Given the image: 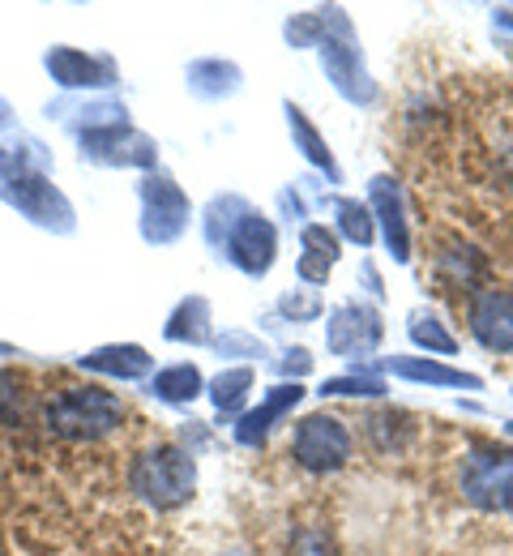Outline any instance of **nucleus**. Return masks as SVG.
Segmentation results:
<instances>
[{
    "label": "nucleus",
    "mask_w": 513,
    "mask_h": 556,
    "mask_svg": "<svg viewBox=\"0 0 513 556\" xmlns=\"http://www.w3.org/2000/svg\"><path fill=\"white\" fill-rule=\"evenodd\" d=\"M43 419L65 441H103L120 428L125 403L112 399L107 390H94V386H65L48 399Z\"/></svg>",
    "instance_id": "f257e3e1"
},
{
    "label": "nucleus",
    "mask_w": 513,
    "mask_h": 556,
    "mask_svg": "<svg viewBox=\"0 0 513 556\" xmlns=\"http://www.w3.org/2000/svg\"><path fill=\"white\" fill-rule=\"evenodd\" d=\"M193 480H197L193 458L176 445H146L129 467V488L154 509L184 505L193 496Z\"/></svg>",
    "instance_id": "f03ea898"
},
{
    "label": "nucleus",
    "mask_w": 513,
    "mask_h": 556,
    "mask_svg": "<svg viewBox=\"0 0 513 556\" xmlns=\"http://www.w3.org/2000/svg\"><path fill=\"white\" fill-rule=\"evenodd\" d=\"M458 484L479 509H513V450H475L462 463Z\"/></svg>",
    "instance_id": "7ed1b4c3"
},
{
    "label": "nucleus",
    "mask_w": 513,
    "mask_h": 556,
    "mask_svg": "<svg viewBox=\"0 0 513 556\" xmlns=\"http://www.w3.org/2000/svg\"><path fill=\"white\" fill-rule=\"evenodd\" d=\"M295 458L308 471H338L351 458V432L334 416H308L295 428Z\"/></svg>",
    "instance_id": "20e7f679"
},
{
    "label": "nucleus",
    "mask_w": 513,
    "mask_h": 556,
    "mask_svg": "<svg viewBox=\"0 0 513 556\" xmlns=\"http://www.w3.org/2000/svg\"><path fill=\"white\" fill-rule=\"evenodd\" d=\"M471 334L488 351H513V295L479 291L471 304Z\"/></svg>",
    "instance_id": "39448f33"
},
{
    "label": "nucleus",
    "mask_w": 513,
    "mask_h": 556,
    "mask_svg": "<svg viewBox=\"0 0 513 556\" xmlns=\"http://www.w3.org/2000/svg\"><path fill=\"white\" fill-rule=\"evenodd\" d=\"M381 343V321L372 308H360V304H347L334 313L330 321V348L338 355H356V351H372Z\"/></svg>",
    "instance_id": "423d86ee"
},
{
    "label": "nucleus",
    "mask_w": 513,
    "mask_h": 556,
    "mask_svg": "<svg viewBox=\"0 0 513 556\" xmlns=\"http://www.w3.org/2000/svg\"><path fill=\"white\" fill-rule=\"evenodd\" d=\"M372 202H376V214H381V223H385V244H389V253H394L398 262H407V257H411V240H407L402 202H398L394 180L376 176V180H372Z\"/></svg>",
    "instance_id": "0eeeda50"
},
{
    "label": "nucleus",
    "mask_w": 513,
    "mask_h": 556,
    "mask_svg": "<svg viewBox=\"0 0 513 556\" xmlns=\"http://www.w3.org/2000/svg\"><path fill=\"white\" fill-rule=\"evenodd\" d=\"M231 249H235V262L244 266V270H266L270 266V257H274V231H270V223L266 218H248L244 223V231L231 240Z\"/></svg>",
    "instance_id": "6e6552de"
},
{
    "label": "nucleus",
    "mask_w": 513,
    "mask_h": 556,
    "mask_svg": "<svg viewBox=\"0 0 513 556\" xmlns=\"http://www.w3.org/2000/svg\"><path fill=\"white\" fill-rule=\"evenodd\" d=\"M394 372L398 377H411V381H428V386H466V390H479V377H471L462 368H449V364H433V359H394Z\"/></svg>",
    "instance_id": "1a4fd4ad"
},
{
    "label": "nucleus",
    "mask_w": 513,
    "mask_h": 556,
    "mask_svg": "<svg viewBox=\"0 0 513 556\" xmlns=\"http://www.w3.org/2000/svg\"><path fill=\"white\" fill-rule=\"evenodd\" d=\"M411 339H415L420 348L440 351V355H453V351H458L453 334H445L440 321L437 317H428V313H415V317H411Z\"/></svg>",
    "instance_id": "9d476101"
},
{
    "label": "nucleus",
    "mask_w": 513,
    "mask_h": 556,
    "mask_svg": "<svg viewBox=\"0 0 513 556\" xmlns=\"http://www.w3.org/2000/svg\"><path fill=\"white\" fill-rule=\"evenodd\" d=\"M338 214H343V231H347L351 240H360V244L372 240V218H368V210L360 206V202H343Z\"/></svg>",
    "instance_id": "9b49d317"
},
{
    "label": "nucleus",
    "mask_w": 513,
    "mask_h": 556,
    "mask_svg": "<svg viewBox=\"0 0 513 556\" xmlns=\"http://www.w3.org/2000/svg\"><path fill=\"white\" fill-rule=\"evenodd\" d=\"M292 125H295V138L304 141V150H308V159H317L321 167H330V172H334V159H330V150L321 146V138H317V134L308 129V121H304V116H299L295 108H292Z\"/></svg>",
    "instance_id": "f8f14e48"
},
{
    "label": "nucleus",
    "mask_w": 513,
    "mask_h": 556,
    "mask_svg": "<svg viewBox=\"0 0 513 556\" xmlns=\"http://www.w3.org/2000/svg\"><path fill=\"white\" fill-rule=\"evenodd\" d=\"M197 390V372L193 368H176V372H167L163 381H158V394L163 399H189Z\"/></svg>",
    "instance_id": "ddd939ff"
},
{
    "label": "nucleus",
    "mask_w": 513,
    "mask_h": 556,
    "mask_svg": "<svg viewBox=\"0 0 513 556\" xmlns=\"http://www.w3.org/2000/svg\"><path fill=\"white\" fill-rule=\"evenodd\" d=\"M13 416L22 419V390L13 372H0V424H9Z\"/></svg>",
    "instance_id": "4468645a"
},
{
    "label": "nucleus",
    "mask_w": 513,
    "mask_h": 556,
    "mask_svg": "<svg viewBox=\"0 0 513 556\" xmlns=\"http://www.w3.org/2000/svg\"><path fill=\"white\" fill-rule=\"evenodd\" d=\"M325 394H381V381H372V377H347V381H330Z\"/></svg>",
    "instance_id": "2eb2a0df"
},
{
    "label": "nucleus",
    "mask_w": 513,
    "mask_h": 556,
    "mask_svg": "<svg viewBox=\"0 0 513 556\" xmlns=\"http://www.w3.org/2000/svg\"><path fill=\"white\" fill-rule=\"evenodd\" d=\"M497 22H501V26H510V30H513V4H510V9H501V13H497Z\"/></svg>",
    "instance_id": "dca6fc26"
}]
</instances>
